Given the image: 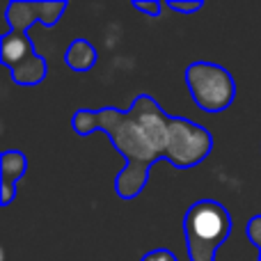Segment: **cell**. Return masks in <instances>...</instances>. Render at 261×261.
I'll list each match as a JSON object with an SVG mask.
<instances>
[{
  "mask_svg": "<svg viewBox=\"0 0 261 261\" xmlns=\"http://www.w3.org/2000/svg\"><path fill=\"white\" fill-rule=\"evenodd\" d=\"M78 135L106 133L113 147L124 156L126 165L115 179L119 199H135L149 184L156 161H170L176 170H190L206 161L213 151V135L208 128L186 117H172L149 94L135 96L128 110L101 108L78 110L71 117Z\"/></svg>",
  "mask_w": 261,
  "mask_h": 261,
  "instance_id": "obj_1",
  "label": "cell"
},
{
  "mask_svg": "<svg viewBox=\"0 0 261 261\" xmlns=\"http://www.w3.org/2000/svg\"><path fill=\"white\" fill-rule=\"evenodd\" d=\"M64 12H67L64 0H50V3L12 0L7 5L5 18L9 23V30L0 37V62L9 69L16 85L35 87L46 81L48 64L35 50L28 30L32 23H41L46 28L58 25Z\"/></svg>",
  "mask_w": 261,
  "mask_h": 261,
  "instance_id": "obj_2",
  "label": "cell"
},
{
  "mask_svg": "<svg viewBox=\"0 0 261 261\" xmlns=\"http://www.w3.org/2000/svg\"><path fill=\"white\" fill-rule=\"evenodd\" d=\"M184 236L190 261H216L231 236V216L216 199H199L184 216Z\"/></svg>",
  "mask_w": 261,
  "mask_h": 261,
  "instance_id": "obj_3",
  "label": "cell"
},
{
  "mask_svg": "<svg viewBox=\"0 0 261 261\" xmlns=\"http://www.w3.org/2000/svg\"><path fill=\"white\" fill-rule=\"evenodd\" d=\"M186 85L193 96L195 106L208 115L225 113L236 99V81L222 64L197 62L186 69Z\"/></svg>",
  "mask_w": 261,
  "mask_h": 261,
  "instance_id": "obj_4",
  "label": "cell"
},
{
  "mask_svg": "<svg viewBox=\"0 0 261 261\" xmlns=\"http://www.w3.org/2000/svg\"><path fill=\"white\" fill-rule=\"evenodd\" d=\"M28 172V158L18 149L0 153V206H9L16 197V184Z\"/></svg>",
  "mask_w": 261,
  "mask_h": 261,
  "instance_id": "obj_5",
  "label": "cell"
},
{
  "mask_svg": "<svg viewBox=\"0 0 261 261\" xmlns=\"http://www.w3.org/2000/svg\"><path fill=\"white\" fill-rule=\"evenodd\" d=\"M64 62L71 71H90L99 62V50L87 39H73L64 50Z\"/></svg>",
  "mask_w": 261,
  "mask_h": 261,
  "instance_id": "obj_6",
  "label": "cell"
},
{
  "mask_svg": "<svg viewBox=\"0 0 261 261\" xmlns=\"http://www.w3.org/2000/svg\"><path fill=\"white\" fill-rule=\"evenodd\" d=\"M245 236H248V241L254 245V248L261 250V213L250 218L248 227H245Z\"/></svg>",
  "mask_w": 261,
  "mask_h": 261,
  "instance_id": "obj_7",
  "label": "cell"
},
{
  "mask_svg": "<svg viewBox=\"0 0 261 261\" xmlns=\"http://www.w3.org/2000/svg\"><path fill=\"white\" fill-rule=\"evenodd\" d=\"M165 5L172 9V12H179V14H195V12H199V9L204 7L202 0H193V3H176V0H167Z\"/></svg>",
  "mask_w": 261,
  "mask_h": 261,
  "instance_id": "obj_8",
  "label": "cell"
},
{
  "mask_svg": "<svg viewBox=\"0 0 261 261\" xmlns=\"http://www.w3.org/2000/svg\"><path fill=\"white\" fill-rule=\"evenodd\" d=\"M133 7L138 9V12H142V14H147V16H161V12H163V5L161 3H156V0H133Z\"/></svg>",
  "mask_w": 261,
  "mask_h": 261,
  "instance_id": "obj_9",
  "label": "cell"
},
{
  "mask_svg": "<svg viewBox=\"0 0 261 261\" xmlns=\"http://www.w3.org/2000/svg\"><path fill=\"white\" fill-rule=\"evenodd\" d=\"M140 261H179V259H176V254L172 252V250L158 248V250H151V252H147Z\"/></svg>",
  "mask_w": 261,
  "mask_h": 261,
  "instance_id": "obj_10",
  "label": "cell"
},
{
  "mask_svg": "<svg viewBox=\"0 0 261 261\" xmlns=\"http://www.w3.org/2000/svg\"><path fill=\"white\" fill-rule=\"evenodd\" d=\"M259 261H261V250H259Z\"/></svg>",
  "mask_w": 261,
  "mask_h": 261,
  "instance_id": "obj_11",
  "label": "cell"
}]
</instances>
